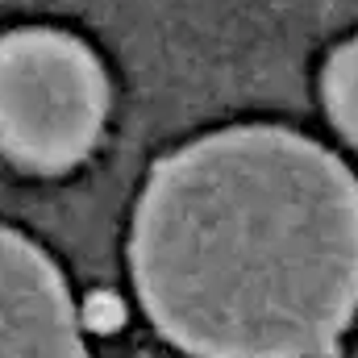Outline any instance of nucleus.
Wrapping results in <instances>:
<instances>
[{
  "label": "nucleus",
  "mask_w": 358,
  "mask_h": 358,
  "mask_svg": "<svg viewBox=\"0 0 358 358\" xmlns=\"http://www.w3.org/2000/svg\"><path fill=\"white\" fill-rule=\"evenodd\" d=\"M76 296L55 259L0 225V358H88Z\"/></svg>",
  "instance_id": "3"
},
{
  "label": "nucleus",
  "mask_w": 358,
  "mask_h": 358,
  "mask_svg": "<svg viewBox=\"0 0 358 358\" xmlns=\"http://www.w3.org/2000/svg\"><path fill=\"white\" fill-rule=\"evenodd\" d=\"M108 76L88 42L25 25L0 34V155L59 176L84 163L104 134Z\"/></svg>",
  "instance_id": "2"
},
{
  "label": "nucleus",
  "mask_w": 358,
  "mask_h": 358,
  "mask_svg": "<svg viewBox=\"0 0 358 358\" xmlns=\"http://www.w3.org/2000/svg\"><path fill=\"white\" fill-rule=\"evenodd\" d=\"M321 96L338 134L358 146V38H350L346 46L329 55L325 76H321Z\"/></svg>",
  "instance_id": "4"
},
{
  "label": "nucleus",
  "mask_w": 358,
  "mask_h": 358,
  "mask_svg": "<svg viewBox=\"0 0 358 358\" xmlns=\"http://www.w3.org/2000/svg\"><path fill=\"white\" fill-rule=\"evenodd\" d=\"M125 317H121V300L117 296H92L88 304L80 308V325H88L96 334H108V329H117Z\"/></svg>",
  "instance_id": "5"
},
{
  "label": "nucleus",
  "mask_w": 358,
  "mask_h": 358,
  "mask_svg": "<svg viewBox=\"0 0 358 358\" xmlns=\"http://www.w3.org/2000/svg\"><path fill=\"white\" fill-rule=\"evenodd\" d=\"M129 271L183 355L329 358L358 317V179L279 125L196 138L146 179Z\"/></svg>",
  "instance_id": "1"
}]
</instances>
